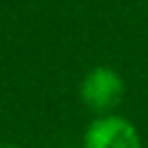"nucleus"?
Returning <instances> with one entry per match:
<instances>
[{
	"instance_id": "nucleus-1",
	"label": "nucleus",
	"mask_w": 148,
	"mask_h": 148,
	"mask_svg": "<svg viewBox=\"0 0 148 148\" xmlns=\"http://www.w3.org/2000/svg\"><path fill=\"white\" fill-rule=\"evenodd\" d=\"M125 97V79L111 65L90 67L79 83V99L95 116L116 113V106Z\"/></svg>"
},
{
	"instance_id": "nucleus-2",
	"label": "nucleus",
	"mask_w": 148,
	"mask_h": 148,
	"mask_svg": "<svg viewBox=\"0 0 148 148\" xmlns=\"http://www.w3.org/2000/svg\"><path fill=\"white\" fill-rule=\"evenodd\" d=\"M81 148H143V139L130 118L120 113H104L88 123Z\"/></svg>"
},
{
	"instance_id": "nucleus-3",
	"label": "nucleus",
	"mask_w": 148,
	"mask_h": 148,
	"mask_svg": "<svg viewBox=\"0 0 148 148\" xmlns=\"http://www.w3.org/2000/svg\"><path fill=\"white\" fill-rule=\"evenodd\" d=\"M0 148H21V146H16V143H2Z\"/></svg>"
}]
</instances>
